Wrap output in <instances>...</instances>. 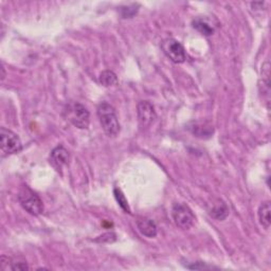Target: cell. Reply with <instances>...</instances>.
Here are the masks:
<instances>
[{"mask_svg":"<svg viewBox=\"0 0 271 271\" xmlns=\"http://www.w3.org/2000/svg\"><path fill=\"white\" fill-rule=\"evenodd\" d=\"M97 117L104 133L108 137H117L120 133V123L115 108L110 104L103 102L97 106Z\"/></svg>","mask_w":271,"mask_h":271,"instance_id":"cell-1","label":"cell"},{"mask_svg":"<svg viewBox=\"0 0 271 271\" xmlns=\"http://www.w3.org/2000/svg\"><path fill=\"white\" fill-rule=\"evenodd\" d=\"M64 116L72 125L80 130L88 129L90 115L88 109L79 102L71 101L64 108Z\"/></svg>","mask_w":271,"mask_h":271,"instance_id":"cell-2","label":"cell"},{"mask_svg":"<svg viewBox=\"0 0 271 271\" xmlns=\"http://www.w3.org/2000/svg\"><path fill=\"white\" fill-rule=\"evenodd\" d=\"M18 201L20 206L26 210L29 214L39 216L44 212V203L39 195L34 193L28 186L22 187L18 194Z\"/></svg>","mask_w":271,"mask_h":271,"instance_id":"cell-3","label":"cell"},{"mask_svg":"<svg viewBox=\"0 0 271 271\" xmlns=\"http://www.w3.org/2000/svg\"><path fill=\"white\" fill-rule=\"evenodd\" d=\"M172 216L177 227L183 230L191 229L196 221L192 210L184 203H175L172 210Z\"/></svg>","mask_w":271,"mask_h":271,"instance_id":"cell-4","label":"cell"},{"mask_svg":"<svg viewBox=\"0 0 271 271\" xmlns=\"http://www.w3.org/2000/svg\"><path fill=\"white\" fill-rule=\"evenodd\" d=\"M0 138H1V150L3 154H16L22 149V143L18 135L5 127H1L0 130Z\"/></svg>","mask_w":271,"mask_h":271,"instance_id":"cell-5","label":"cell"},{"mask_svg":"<svg viewBox=\"0 0 271 271\" xmlns=\"http://www.w3.org/2000/svg\"><path fill=\"white\" fill-rule=\"evenodd\" d=\"M161 48L173 63L182 64L186 59V53L183 46L174 39H167L161 44Z\"/></svg>","mask_w":271,"mask_h":271,"instance_id":"cell-6","label":"cell"},{"mask_svg":"<svg viewBox=\"0 0 271 271\" xmlns=\"http://www.w3.org/2000/svg\"><path fill=\"white\" fill-rule=\"evenodd\" d=\"M138 119L143 127L152 125L157 118L153 104L148 101H141L138 104Z\"/></svg>","mask_w":271,"mask_h":271,"instance_id":"cell-7","label":"cell"},{"mask_svg":"<svg viewBox=\"0 0 271 271\" xmlns=\"http://www.w3.org/2000/svg\"><path fill=\"white\" fill-rule=\"evenodd\" d=\"M49 161L52 167L57 172H59L68 163V161H69V153H68V150L63 145L56 146L51 152Z\"/></svg>","mask_w":271,"mask_h":271,"instance_id":"cell-8","label":"cell"},{"mask_svg":"<svg viewBox=\"0 0 271 271\" xmlns=\"http://www.w3.org/2000/svg\"><path fill=\"white\" fill-rule=\"evenodd\" d=\"M137 227L143 235L149 238L155 237L158 233L156 224L152 220H149V218L140 217L137 221Z\"/></svg>","mask_w":271,"mask_h":271,"instance_id":"cell-9","label":"cell"},{"mask_svg":"<svg viewBox=\"0 0 271 271\" xmlns=\"http://www.w3.org/2000/svg\"><path fill=\"white\" fill-rule=\"evenodd\" d=\"M192 26L195 30H197L199 33L205 36H211L215 31V28L213 27V25L211 24L210 20L206 17H196L193 19Z\"/></svg>","mask_w":271,"mask_h":271,"instance_id":"cell-10","label":"cell"},{"mask_svg":"<svg viewBox=\"0 0 271 271\" xmlns=\"http://www.w3.org/2000/svg\"><path fill=\"white\" fill-rule=\"evenodd\" d=\"M260 90L263 94H266L267 96H269V92H270V63L269 61H266L262 66Z\"/></svg>","mask_w":271,"mask_h":271,"instance_id":"cell-11","label":"cell"},{"mask_svg":"<svg viewBox=\"0 0 271 271\" xmlns=\"http://www.w3.org/2000/svg\"><path fill=\"white\" fill-rule=\"evenodd\" d=\"M210 215L216 218L218 221H224L229 214V209L227 205L222 200H217L216 203H213L212 208L210 209Z\"/></svg>","mask_w":271,"mask_h":271,"instance_id":"cell-12","label":"cell"},{"mask_svg":"<svg viewBox=\"0 0 271 271\" xmlns=\"http://www.w3.org/2000/svg\"><path fill=\"white\" fill-rule=\"evenodd\" d=\"M270 212H271V207H270V201L263 202L259 208V221L260 224L264 227L265 229L270 228L271 224V218H270Z\"/></svg>","mask_w":271,"mask_h":271,"instance_id":"cell-13","label":"cell"},{"mask_svg":"<svg viewBox=\"0 0 271 271\" xmlns=\"http://www.w3.org/2000/svg\"><path fill=\"white\" fill-rule=\"evenodd\" d=\"M191 131L194 135H196L197 137L200 138H205L206 136L207 137H211L213 135V127L205 122L194 123V126L191 127Z\"/></svg>","mask_w":271,"mask_h":271,"instance_id":"cell-14","label":"cell"},{"mask_svg":"<svg viewBox=\"0 0 271 271\" xmlns=\"http://www.w3.org/2000/svg\"><path fill=\"white\" fill-rule=\"evenodd\" d=\"M100 84H102L105 87H109V86H114L118 83V78L115 72H112L110 70L103 71L99 78Z\"/></svg>","mask_w":271,"mask_h":271,"instance_id":"cell-15","label":"cell"},{"mask_svg":"<svg viewBox=\"0 0 271 271\" xmlns=\"http://www.w3.org/2000/svg\"><path fill=\"white\" fill-rule=\"evenodd\" d=\"M114 194H115L116 200L119 203V206L121 207L126 213H131V209H130V206H129V202H127V199L125 198L122 191L120 189H118V187H116V189L114 190Z\"/></svg>","mask_w":271,"mask_h":271,"instance_id":"cell-16","label":"cell"},{"mask_svg":"<svg viewBox=\"0 0 271 271\" xmlns=\"http://www.w3.org/2000/svg\"><path fill=\"white\" fill-rule=\"evenodd\" d=\"M116 239H117V235L114 232H107V233H104L103 235L99 236V238H96L95 240L99 243H112L115 242Z\"/></svg>","mask_w":271,"mask_h":271,"instance_id":"cell-17","label":"cell"},{"mask_svg":"<svg viewBox=\"0 0 271 271\" xmlns=\"http://www.w3.org/2000/svg\"><path fill=\"white\" fill-rule=\"evenodd\" d=\"M11 269L12 270H29V266L26 261H12L11 262Z\"/></svg>","mask_w":271,"mask_h":271,"instance_id":"cell-18","label":"cell"},{"mask_svg":"<svg viewBox=\"0 0 271 271\" xmlns=\"http://www.w3.org/2000/svg\"><path fill=\"white\" fill-rule=\"evenodd\" d=\"M186 268L201 270V269H213L214 267H213V266H209V265L203 264V263H201V262H197V263H193V265H192V266H191V265H187Z\"/></svg>","mask_w":271,"mask_h":271,"instance_id":"cell-19","label":"cell"},{"mask_svg":"<svg viewBox=\"0 0 271 271\" xmlns=\"http://www.w3.org/2000/svg\"><path fill=\"white\" fill-rule=\"evenodd\" d=\"M134 6V5H133ZM132 6V7H133ZM131 6L126 7V9H122V16L124 18H130V17H133L134 15L138 12V9H132Z\"/></svg>","mask_w":271,"mask_h":271,"instance_id":"cell-20","label":"cell"}]
</instances>
